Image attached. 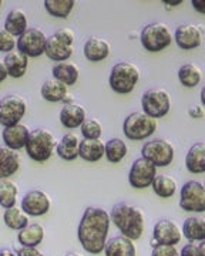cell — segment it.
Returning a JSON list of instances; mask_svg holds the SVG:
<instances>
[{
  "instance_id": "6da1fadb",
  "label": "cell",
  "mask_w": 205,
  "mask_h": 256,
  "mask_svg": "<svg viewBox=\"0 0 205 256\" xmlns=\"http://www.w3.org/2000/svg\"><path fill=\"white\" fill-rule=\"evenodd\" d=\"M110 222V215L102 208L88 206L84 210L77 228V236L86 252L98 255L104 250Z\"/></svg>"
},
{
  "instance_id": "7a4b0ae2",
  "label": "cell",
  "mask_w": 205,
  "mask_h": 256,
  "mask_svg": "<svg viewBox=\"0 0 205 256\" xmlns=\"http://www.w3.org/2000/svg\"><path fill=\"white\" fill-rule=\"evenodd\" d=\"M110 220L118 228L122 236L131 240L140 239L144 234V215L140 208L131 204L120 202L114 205Z\"/></svg>"
},
{
  "instance_id": "3957f363",
  "label": "cell",
  "mask_w": 205,
  "mask_h": 256,
  "mask_svg": "<svg viewBox=\"0 0 205 256\" xmlns=\"http://www.w3.org/2000/svg\"><path fill=\"white\" fill-rule=\"evenodd\" d=\"M24 148L33 161L44 162L53 154L56 148V140L46 128H34L33 131H30Z\"/></svg>"
},
{
  "instance_id": "277c9868",
  "label": "cell",
  "mask_w": 205,
  "mask_h": 256,
  "mask_svg": "<svg viewBox=\"0 0 205 256\" xmlns=\"http://www.w3.org/2000/svg\"><path fill=\"white\" fill-rule=\"evenodd\" d=\"M140 80V68L130 62H120L114 64L110 73V87L117 94H128L134 90Z\"/></svg>"
},
{
  "instance_id": "5b68a950",
  "label": "cell",
  "mask_w": 205,
  "mask_h": 256,
  "mask_svg": "<svg viewBox=\"0 0 205 256\" xmlns=\"http://www.w3.org/2000/svg\"><path fill=\"white\" fill-rule=\"evenodd\" d=\"M157 130V120L147 116L142 111L128 114L122 122V132L132 141H141L151 137Z\"/></svg>"
},
{
  "instance_id": "8992f818",
  "label": "cell",
  "mask_w": 205,
  "mask_h": 256,
  "mask_svg": "<svg viewBox=\"0 0 205 256\" xmlns=\"http://www.w3.org/2000/svg\"><path fill=\"white\" fill-rule=\"evenodd\" d=\"M140 40L142 47L150 53H158L166 50L171 42L172 34L166 23L161 22H152L141 30Z\"/></svg>"
},
{
  "instance_id": "52a82bcc",
  "label": "cell",
  "mask_w": 205,
  "mask_h": 256,
  "mask_svg": "<svg viewBox=\"0 0 205 256\" xmlns=\"http://www.w3.org/2000/svg\"><path fill=\"white\" fill-rule=\"evenodd\" d=\"M141 154L142 158L148 160L156 166H168L174 161L176 150L166 138H154L142 146Z\"/></svg>"
},
{
  "instance_id": "ba28073f",
  "label": "cell",
  "mask_w": 205,
  "mask_h": 256,
  "mask_svg": "<svg viewBox=\"0 0 205 256\" xmlns=\"http://www.w3.org/2000/svg\"><path fill=\"white\" fill-rule=\"evenodd\" d=\"M142 112L152 118H162L171 108V98L164 88H150L141 97Z\"/></svg>"
},
{
  "instance_id": "9c48e42d",
  "label": "cell",
  "mask_w": 205,
  "mask_h": 256,
  "mask_svg": "<svg viewBox=\"0 0 205 256\" xmlns=\"http://www.w3.org/2000/svg\"><path fill=\"white\" fill-rule=\"evenodd\" d=\"M180 206L186 212H205V186L198 181H188L180 192Z\"/></svg>"
},
{
  "instance_id": "30bf717a",
  "label": "cell",
  "mask_w": 205,
  "mask_h": 256,
  "mask_svg": "<svg viewBox=\"0 0 205 256\" xmlns=\"http://www.w3.org/2000/svg\"><path fill=\"white\" fill-rule=\"evenodd\" d=\"M28 110V104L19 96H6L0 100V124L10 127L19 124Z\"/></svg>"
},
{
  "instance_id": "8fae6325",
  "label": "cell",
  "mask_w": 205,
  "mask_h": 256,
  "mask_svg": "<svg viewBox=\"0 0 205 256\" xmlns=\"http://www.w3.org/2000/svg\"><path fill=\"white\" fill-rule=\"evenodd\" d=\"M46 43V34L43 33V30L38 28H28V30L16 40L18 50L28 57H38L44 54Z\"/></svg>"
},
{
  "instance_id": "7c38bea8",
  "label": "cell",
  "mask_w": 205,
  "mask_h": 256,
  "mask_svg": "<svg viewBox=\"0 0 205 256\" xmlns=\"http://www.w3.org/2000/svg\"><path fill=\"white\" fill-rule=\"evenodd\" d=\"M156 176H157V166L152 162H150L148 160L141 156L131 165L130 172H128V182L136 190H144L152 184Z\"/></svg>"
},
{
  "instance_id": "4fadbf2b",
  "label": "cell",
  "mask_w": 205,
  "mask_h": 256,
  "mask_svg": "<svg viewBox=\"0 0 205 256\" xmlns=\"http://www.w3.org/2000/svg\"><path fill=\"white\" fill-rule=\"evenodd\" d=\"M50 210V198L40 190L28 191L22 200V210L30 216H42Z\"/></svg>"
},
{
  "instance_id": "5bb4252c",
  "label": "cell",
  "mask_w": 205,
  "mask_h": 256,
  "mask_svg": "<svg viewBox=\"0 0 205 256\" xmlns=\"http://www.w3.org/2000/svg\"><path fill=\"white\" fill-rule=\"evenodd\" d=\"M152 238L156 245H172L176 246L181 240V229L171 220H160L154 225ZM154 245V246H156Z\"/></svg>"
},
{
  "instance_id": "9a60e30c",
  "label": "cell",
  "mask_w": 205,
  "mask_h": 256,
  "mask_svg": "<svg viewBox=\"0 0 205 256\" xmlns=\"http://www.w3.org/2000/svg\"><path fill=\"white\" fill-rule=\"evenodd\" d=\"M174 40H176V43H177L180 48H182V50H192V48H196V47L201 46V43H202V32L200 30V28H196V24H192V23H184V24H180L176 28Z\"/></svg>"
},
{
  "instance_id": "2e32d148",
  "label": "cell",
  "mask_w": 205,
  "mask_h": 256,
  "mask_svg": "<svg viewBox=\"0 0 205 256\" xmlns=\"http://www.w3.org/2000/svg\"><path fill=\"white\" fill-rule=\"evenodd\" d=\"M28 134H30V130L19 122L16 126L4 127V130L2 131V138H3L4 146H8L13 151H18L23 146H26Z\"/></svg>"
},
{
  "instance_id": "e0dca14e",
  "label": "cell",
  "mask_w": 205,
  "mask_h": 256,
  "mask_svg": "<svg viewBox=\"0 0 205 256\" xmlns=\"http://www.w3.org/2000/svg\"><path fill=\"white\" fill-rule=\"evenodd\" d=\"M58 118H60V122L63 127L67 130H74V128L82 127V124L86 120V110L80 104L68 102L60 110Z\"/></svg>"
},
{
  "instance_id": "ac0fdd59",
  "label": "cell",
  "mask_w": 205,
  "mask_h": 256,
  "mask_svg": "<svg viewBox=\"0 0 205 256\" xmlns=\"http://www.w3.org/2000/svg\"><path fill=\"white\" fill-rule=\"evenodd\" d=\"M83 53L88 62H93V63L102 62L110 54V44L102 37H90L84 43Z\"/></svg>"
},
{
  "instance_id": "d6986e66",
  "label": "cell",
  "mask_w": 205,
  "mask_h": 256,
  "mask_svg": "<svg viewBox=\"0 0 205 256\" xmlns=\"http://www.w3.org/2000/svg\"><path fill=\"white\" fill-rule=\"evenodd\" d=\"M3 64L6 67L8 76L13 77V78H20L28 72V57L19 50H13L4 56Z\"/></svg>"
},
{
  "instance_id": "ffe728a7",
  "label": "cell",
  "mask_w": 205,
  "mask_h": 256,
  "mask_svg": "<svg viewBox=\"0 0 205 256\" xmlns=\"http://www.w3.org/2000/svg\"><path fill=\"white\" fill-rule=\"evenodd\" d=\"M73 46H67L63 42H60L54 34H52L50 37H47L46 43V50L44 53L46 56L57 63H62V62H67L72 56H73Z\"/></svg>"
},
{
  "instance_id": "44dd1931",
  "label": "cell",
  "mask_w": 205,
  "mask_h": 256,
  "mask_svg": "<svg viewBox=\"0 0 205 256\" xmlns=\"http://www.w3.org/2000/svg\"><path fill=\"white\" fill-rule=\"evenodd\" d=\"M186 166L191 174L205 172V142H196L188 150L186 156Z\"/></svg>"
},
{
  "instance_id": "7402d4cb",
  "label": "cell",
  "mask_w": 205,
  "mask_h": 256,
  "mask_svg": "<svg viewBox=\"0 0 205 256\" xmlns=\"http://www.w3.org/2000/svg\"><path fill=\"white\" fill-rule=\"evenodd\" d=\"M19 166V154L8 146H0V180H6L16 174Z\"/></svg>"
},
{
  "instance_id": "603a6c76",
  "label": "cell",
  "mask_w": 205,
  "mask_h": 256,
  "mask_svg": "<svg viewBox=\"0 0 205 256\" xmlns=\"http://www.w3.org/2000/svg\"><path fill=\"white\" fill-rule=\"evenodd\" d=\"M106 256H136V246L132 240L126 236H114L106 242Z\"/></svg>"
},
{
  "instance_id": "cb8c5ba5",
  "label": "cell",
  "mask_w": 205,
  "mask_h": 256,
  "mask_svg": "<svg viewBox=\"0 0 205 256\" xmlns=\"http://www.w3.org/2000/svg\"><path fill=\"white\" fill-rule=\"evenodd\" d=\"M78 156L87 162H97L104 156V142L102 140H86L78 144Z\"/></svg>"
},
{
  "instance_id": "d4e9b609",
  "label": "cell",
  "mask_w": 205,
  "mask_h": 256,
  "mask_svg": "<svg viewBox=\"0 0 205 256\" xmlns=\"http://www.w3.org/2000/svg\"><path fill=\"white\" fill-rule=\"evenodd\" d=\"M78 144L80 140L74 132H67L56 146L57 156L64 161H74L78 158Z\"/></svg>"
},
{
  "instance_id": "484cf974",
  "label": "cell",
  "mask_w": 205,
  "mask_h": 256,
  "mask_svg": "<svg viewBox=\"0 0 205 256\" xmlns=\"http://www.w3.org/2000/svg\"><path fill=\"white\" fill-rule=\"evenodd\" d=\"M4 30L13 37L22 36L28 30V16L22 9L10 10L4 20Z\"/></svg>"
},
{
  "instance_id": "4316f807",
  "label": "cell",
  "mask_w": 205,
  "mask_h": 256,
  "mask_svg": "<svg viewBox=\"0 0 205 256\" xmlns=\"http://www.w3.org/2000/svg\"><path fill=\"white\" fill-rule=\"evenodd\" d=\"M40 94L46 101L50 102H58V101H64L67 94H68V87L58 82L56 78H50L43 82Z\"/></svg>"
},
{
  "instance_id": "83f0119b",
  "label": "cell",
  "mask_w": 205,
  "mask_h": 256,
  "mask_svg": "<svg viewBox=\"0 0 205 256\" xmlns=\"http://www.w3.org/2000/svg\"><path fill=\"white\" fill-rule=\"evenodd\" d=\"M44 238V228L40 224H30L26 228L19 230L18 240L24 248H38Z\"/></svg>"
},
{
  "instance_id": "f1b7e54d",
  "label": "cell",
  "mask_w": 205,
  "mask_h": 256,
  "mask_svg": "<svg viewBox=\"0 0 205 256\" xmlns=\"http://www.w3.org/2000/svg\"><path fill=\"white\" fill-rule=\"evenodd\" d=\"M52 73H53V78L62 82L68 87V86H73V84L77 82L80 72H78V67L74 63L62 62V63H57L53 67Z\"/></svg>"
},
{
  "instance_id": "f546056e",
  "label": "cell",
  "mask_w": 205,
  "mask_h": 256,
  "mask_svg": "<svg viewBox=\"0 0 205 256\" xmlns=\"http://www.w3.org/2000/svg\"><path fill=\"white\" fill-rule=\"evenodd\" d=\"M178 80L186 88H196L202 80L201 68L194 63H186L178 70Z\"/></svg>"
},
{
  "instance_id": "4dcf8cb0",
  "label": "cell",
  "mask_w": 205,
  "mask_h": 256,
  "mask_svg": "<svg viewBox=\"0 0 205 256\" xmlns=\"http://www.w3.org/2000/svg\"><path fill=\"white\" fill-rule=\"evenodd\" d=\"M182 234L191 244L196 240L202 242L205 239V220L200 218V216L186 218L182 225Z\"/></svg>"
},
{
  "instance_id": "1f68e13d",
  "label": "cell",
  "mask_w": 205,
  "mask_h": 256,
  "mask_svg": "<svg viewBox=\"0 0 205 256\" xmlns=\"http://www.w3.org/2000/svg\"><path fill=\"white\" fill-rule=\"evenodd\" d=\"M127 152H128V146L122 138H112L104 144V156L112 164H118L120 161H122Z\"/></svg>"
},
{
  "instance_id": "d6a6232c",
  "label": "cell",
  "mask_w": 205,
  "mask_h": 256,
  "mask_svg": "<svg viewBox=\"0 0 205 256\" xmlns=\"http://www.w3.org/2000/svg\"><path fill=\"white\" fill-rule=\"evenodd\" d=\"M152 190L156 192V195H158L160 198H171L174 196V194L177 192V181L172 176L160 174L154 178L152 181Z\"/></svg>"
},
{
  "instance_id": "836d02e7",
  "label": "cell",
  "mask_w": 205,
  "mask_h": 256,
  "mask_svg": "<svg viewBox=\"0 0 205 256\" xmlns=\"http://www.w3.org/2000/svg\"><path fill=\"white\" fill-rule=\"evenodd\" d=\"M74 0H44V9L53 18H67L74 9Z\"/></svg>"
},
{
  "instance_id": "e575fe53",
  "label": "cell",
  "mask_w": 205,
  "mask_h": 256,
  "mask_svg": "<svg viewBox=\"0 0 205 256\" xmlns=\"http://www.w3.org/2000/svg\"><path fill=\"white\" fill-rule=\"evenodd\" d=\"M19 188L14 182L9 180H2L0 181V206L9 210L16 205Z\"/></svg>"
},
{
  "instance_id": "d590c367",
  "label": "cell",
  "mask_w": 205,
  "mask_h": 256,
  "mask_svg": "<svg viewBox=\"0 0 205 256\" xmlns=\"http://www.w3.org/2000/svg\"><path fill=\"white\" fill-rule=\"evenodd\" d=\"M3 220H4L8 228L14 229V230H22V229L26 228L28 225V215L20 208H16V206L4 210Z\"/></svg>"
},
{
  "instance_id": "8d00e7d4",
  "label": "cell",
  "mask_w": 205,
  "mask_h": 256,
  "mask_svg": "<svg viewBox=\"0 0 205 256\" xmlns=\"http://www.w3.org/2000/svg\"><path fill=\"white\" fill-rule=\"evenodd\" d=\"M80 130L86 140H100L102 134V126L97 118L84 120Z\"/></svg>"
},
{
  "instance_id": "74e56055",
  "label": "cell",
  "mask_w": 205,
  "mask_h": 256,
  "mask_svg": "<svg viewBox=\"0 0 205 256\" xmlns=\"http://www.w3.org/2000/svg\"><path fill=\"white\" fill-rule=\"evenodd\" d=\"M14 47H16V38L4 28H0V52L8 54L14 50Z\"/></svg>"
},
{
  "instance_id": "f35d334b",
  "label": "cell",
  "mask_w": 205,
  "mask_h": 256,
  "mask_svg": "<svg viewBox=\"0 0 205 256\" xmlns=\"http://www.w3.org/2000/svg\"><path fill=\"white\" fill-rule=\"evenodd\" d=\"M151 256H180V252L172 245H156L152 248Z\"/></svg>"
},
{
  "instance_id": "ab89813d",
  "label": "cell",
  "mask_w": 205,
  "mask_h": 256,
  "mask_svg": "<svg viewBox=\"0 0 205 256\" xmlns=\"http://www.w3.org/2000/svg\"><path fill=\"white\" fill-rule=\"evenodd\" d=\"M54 36H56L60 42H63L64 44H67V46H73V43H74V40H76V36H74V33H73V30L68 28L57 30L56 33H54Z\"/></svg>"
},
{
  "instance_id": "60d3db41",
  "label": "cell",
  "mask_w": 205,
  "mask_h": 256,
  "mask_svg": "<svg viewBox=\"0 0 205 256\" xmlns=\"http://www.w3.org/2000/svg\"><path fill=\"white\" fill-rule=\"evenodd\" d=\"M180 256H201V254H200V248H198V245H194V244L190 242L188 245H186V246L182 248Z\"/></svg>"
},
{
  "instance_id": "b9f144b4",
  "label": "cell",
  "mask_w": 205,
  "mask_h": 256,
  "mask_svg": "<svg viewBox=\"0 0 205 256\" xmlns=\"http://www.w3.org/2000/svg\"><path fill=\"white\" fill-rule=\"evenodd\" d=\"M18 256H44L40 250H38L36 248H24L22 246L20 249H18L16 252Z\"/></svg>"
},
{
  "instance_id": "7bdbcfd3",
  "label": "cell",
  "mask_w": 205,
  "mask_h": 256,
  "mask_svg": "<svg viewBox=\"0 0 205 256\" xmlns=\"http://www.w3.org/2000/svg\"><path fill=\"white\" fill-rule=\"evenodd\" d=\"M188 114H190V117H192V118H202L204 117V108L201 107V106H192L190 110H188Z\"/></svg>"
},
{
  "instance_id": "ee69618b",
  "label": "cell",
  "mask_w": 205,
  "mask_h": 256,
  "mask_svg": "<svg viewBox=\"0 0 205 256\" xmlns=\"http://www.w3.org/2000/svg\"><path fill=\"white\" fill-rule=\"evenodd\" d=\"M191 4H192V8H194L198 13L205 14V0H192Z\"/></svg>"
},
{
  "instance_id": "f6af8a7d",
  "label": "cell",
  "mask_w": 205,
  "mask_h": 256,
  "mask_svg": "<svg viewBox=\"0 0 205 256\" xmlns=\"http://www.w3.org/2000/svg\"><path fill=\"white\" fill-rule=\"evenodd\" d=\"M6 77H8V72H6V67H4L3 62H0V82H4V80H6Z\"/></svg>"
},
{
  "instance_id": "bcb514c9",
  "label": "cell",
  "mask_w": 205,
  "mask_h": 256,
  "mask_svg": "<svg viewBox=\"0 0 205 256\" xmlns=\"http://www.w3.org/2000/svg\"><path fill=\"white\" fill-rule=\"evenodd\" d=\"M0 256H18L13 250H10V249H2L0 250Z\"/></svg>"
},
{
  "instance_id": "7dc6e473",
  "label": "cell",
  "mask_w": 205,
  "mask_h": 256,
  "mask_svg": "<svg viewBox=\"0 0 205 256\" xmlns=\"http://www.w3.org/2000/svg\"><path fill=\"white\" fill-rule=\"evenodd\" d=\"M200 254H201V256H205V239L200 244Z\"/></svg>"
},
{
  "instance_id": "c3c4849f",
  "label": "cell",
  "mask_w": 205,
  "mask_h": 256,
  "mask_svg": "<svg viewBox=\"0 0 205 256\" xmlns=\"http://www.w3.org/2000/svg\"><path fill=\"white\" fill-rule=\"evenodd\" d=\"M164 3H166V4H171V6H178V4L182 3V0H177V2H168V0H164Z\"/></svg>"
},
{
  "instance_id": "681fc988",
  "label": "cell",
  "mask_w": 205,
  "mask_h": 256,
  "mask_svg": "<svg viewBox=\"0 0 205 256\" xmlns=\"http://www.w3.org/2000/svg\"><path fill=\"white\" fill-rule=\"evenodd\" d=\"M201 102H202V106L205 107V86L201 88Z\"/></svg>"
},
{
  "instance_id": "f907efd6",
  "label": "cell",
  "mask_w": 205,
  "mask_h": 256,
  "mask_svg": "<svg viewBox=\"0 0 205 256\" xmlns=\"http://www.w3.org/2000/svg\"><path fill=\"white\" fill-rule=\"evenodd\" d=\"M66 256H83V255H80L78 252H68V254H66Z\"/></svg>"
},
{
  "instance_id": "816d5d0a",
  "label": "cell",
  "mask_w": 205,
  "mask_h": 256,
  "mask_svg": "<svg viewBox=\"0 0 205 256\" xmlns=\"http://www.w3.org/2000/svg\"><path fill=\"white\" fill-rule=\"evenodd\" d=\"M2 4H3V2H2V0H0V8H2Z\"/></svg>"
},
{
  "instance_id": "f5cc1de1",
  "label": "cell",
  "mask_w": 205,
  "mask_h": 256,
  "mask_svg": "<svg viewBox=\"0 0 205 256\" xmlns=\"http://www.w3.org/2000/svg\"><path fill=\"white\" fill-rule=\"evenodd\" d=\"M204 186H205V185H204Z\"/></svg>"
}]
</instances>
